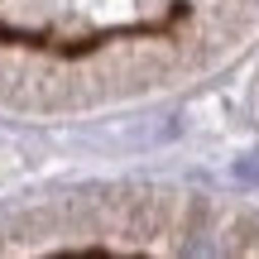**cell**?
<instances>
[{"mask_svg": "<svg viewBox=\"0 0 259 259\" xmlns=\"http://www.w3.org/2000/svg\"><path fill=\"white\" fill-rule=\"evenodd\" d=\"M235 178H245V183H259V154H254V158H240V163H235Z\"/></svg>", "mask_w": 259, "mask_h": 259, "instance_id": "obj_1", "label": "cell"}]
</instances>
